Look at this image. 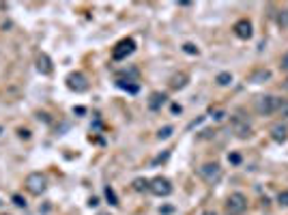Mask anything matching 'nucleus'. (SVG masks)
<instances>
[{"label": "nucleus", "mask_w": 288, "mask_h": 215, "mask_svg": "<svg viewBox=\"0 0 288 215\" xmlns=\"http://www.w3.org/2000/svg\"><path fill=\"white\" fill-rule=\"evenodd\" d=\"M105 196H107V200H110V204H119V200H116V194H114V190L112 187H105Z\"/></svg>", "instance_id": "4be33fe9"}, {"label": "nucleus", "mask_w": 288, "mask_h": 215, "mask_svg": "<svg viewBox=\"0 0 288 215\" xmlns=\"http://www.w3.org/2000/svg\"><path fill=\"white\" fill-rule=\"evenodd\" d=\"M202 215H218V213H215V211H204Z\"/></svg>", "instance_id": "cd10ccee"}, {"label": "nucleus", "mask_w": 288, "mask_h": 215, "mask_svg": "<svg viewBox=\"0 0 288 215\" xmlns=\"http://www.w3.org/2000/svg\"><path fill=\"white\" fill-rule=\"evenodd\" d=\"M187 74H178V76H174L172 78V82H170V88L172 91H181V88H185V84H187Z\"/></svg>", "instance_id": "ddd939ff"}, {"label": "nucleus", "mask_w": 288, "mask_h": 215, "mask_svg": "<svg viewBox=\"0 0 288 215\" xmlns=\"http://www.w3.org/2000/svg\"><path fill=\"white\" fill-rule=\"evenodd\" d=\"M277 26H280L282 30H286L288 28V9H282V11H277Z\"/></svg>", "instance_id": "dca6fc26"}, {"label": "nucleus", "mask_w": 288, "mask_h": 215, "mask_svg": "<svg viewBox=\"0 0 288 215\" xmlns=\"http://www.w3.org/2000/svg\"><path fill=\"white\" fill-rule=\"evenodd\" d=\"M235 133H237V138L245 140V138L251 136V127H249L245 121H235Z\"/></svg>", "instance_id": "f8f14e48"}, {"label": "nucleus", "mask_w": 288, "mask_h": 215, "mask_svg": "<svg viewBox=\"0 0 288 215\" xmlns=\"http://www.w3.org/2000/svg\"><path fill=\"white\" fill-rule=\"evenodd\" d=\"M277 97L273 95H258L256 99H254V108H256V112L260 116H269V114H273L277 110Z\"/></svg>", "instance_id": "7ed1b4c3"}, {"label": "nucleus", "mask_w": 288, "mask_h": 215, "mask_svg": "<svg viewBox=\"0 0 288 215\" xmlns=\"http://www.w3.org/2000/svg\"><path fill=\"white\" fill-rule=\"evenodd\" d=\"M247 209V196L241 192H232L226 198V211L230 215H241L243 211Z\"/></svg>", "instance_id": "20e7f679"}, {"label": "nucleus", "mask_w": 288, "mask_h": 215, "mask_svg": "<svg viewBox=\"0 0 288 215\" xmlns=\"http://www.w3.org/2000/svg\"><path fill=\"white\" fill-rule=\"evenodd\" d=\"M228 161H230V164H239V161H241V155L232 153V155H228Z\"/></svg>", "instance_id": "a878e982"}, {"label": "nucleus", "mask_w": 288, "mask_h": 215, "mask_svg": "<svg viewBox=\"0 0 288 215\" xmlns=\"http://www.w3.org/2000/svg\"><path fill=\"white\" fill-rule=\"evenodd\" d=\"M215 82H218V86H228L232 82V74L230 71H222V74L215 76Z\"/></svg>", "instance_id": "2eb2a0df"}, {"label": "nucleus", "mask_w": 288, "mask_h": 215, "mask_svg": "<svg viewBox=\"0 0 288 215\" xmlns=\"http://www.w3.org/2000/svg\"><path fill=\"white\" fill-rule=\"evenodd\" d=\"M67 86L71 88V91H76V93H84V91H88V82H86L84 74H80V71H76V74H69V76H67Z\"/></svg>", "instance_id": "0eeeda50"}, {"label": "nucleus", "mask_w": 288, "mask_h": 215, "mask_svg": "<svg viewBox=\"0 0 288 215\" xmlns=\"http://www.w3.org/2000/svg\"><path fill=\"white\" fill-rule=\"evenodd\" d=\"M269 80H271V71L265 67L251 71V76H249V82H254V84H263V82H269Z\"/></svg>", "instance_id": "9b49d317"}, {"label": "nucleus", "mask_w": 288, "mask_h": 215, "mask_svg": "<svg viewBox=\"0 0 288 215\" xmlns=\"http://www.w3.org/2000/svg\"><path fill=\"white\" fill-rule=\"evenodd\" d=\"M183 52L190 54V56H198V54H200V50H198L194 43H183Z\"/></svg>", "instance_id": "6ab92c4d"}, {"label": "nucleus", "mask_w": 288, "mask_h": 215, "mask_svg": "<svg viewBox=\"0 0 288 215\" xmlns=\"http://www.w3.org/2000/svg\"><path fill=\"white\" fill-rule=\"evenodd\" d=\"M164 101H166V95L153 93L151 95V101H149V108H151V110H159V105H164Z\"/></svg>", "instance_id": "4468645a"}, {"label": "nucleus", "mask_w": 288, "mask_h": 215, "mask_svg": "<svg viewBox=\"0 0 288 215\" xmlns=\"http://www.w3.org/2000/svg\"><path fill=\"white\" fill-rule=\"evenodd\" d=\"M24 185H26V190H28V194L41 196V194H46V190H48V176L43 172H30L28 176H26Z\"/></svg>", "instance_id": "f03ea898"}, {"label": "nucleus", "mask_w": 288, "mask_h": 215, "mask_svg": "<svg viewBox=\"0 0 288 215\" xmlns=\"http://www.w3.org/2000/svg\"><path fill=\"white\" fill-rule=\"evenodd\" d=\"M37 69H39V74L41 76H52V71H54V67H52V60H50V56L48 54H39L37 56Z\"/></svg>", "instance_id": "9d476101"}, {"label": "nucleus", "mask_w": 288, "mask_h": 215, "mask_svg": "<svg viewBox=\"0 0 288 215\" xmlns=\"http://www.w3.org/2000/svg\"><path fill=\"white\" fill-rule=\"evenodd\" d=\"M136 52V41L133 39H123L114 46L112 50V60H125L127 56H131V54Z\"/></svg>", "instance_id": "423d86ee"}, {"label": "nucleus", "mask_w": 288, "mask_h": 215, "mask_svg": "<svg viewBox=\"0 0 288 215\" xmlns=\"http://www.w3.org/2000/svg\"><path fill=\"white\" fill-rule=\"evenodd\" d=\"M149 178H136V181H133V190L136 192H149Z\"/></svg>", "instance_id": "f3484780"}, {"label": "nucleus", "mask_w": 288, "mask_h": 215, "mask_svg": "<svg viewBox=\"0 0 288 215\" xmlns=\"http://www.w3.org/2000/svg\"><path fill=\"white\" fill-rule=\"evenodd\" d=\"M172 127H170V125H168V127H164V129H159V133H157V138L159 140H166V138H170V136H172Z\"/></svg>", "instance_id": "412c9836"}, {"label": "nucleus", "mask_w": 288, "mask_h": 215, "mask_svg": "<svg viewBox=\"0 0 288 215\" xmlns=\"http://www.w3.org/2000/svg\"><path fill=\"white\" fill-rule=\"evenodd\" d=\"M211 114H213V119L215 121H224V119H226V112H224V110H211Z\"/></svg>", "instance_id": "b1692460"}, {"label": "nucleus", "mask_w": 288, "mask_h": 215, "mask_svg": "<svg viewBox=\"0 0 288 215\" xmlns=\"http://www.w3.org/2000/svg\"><path fill=\"white\" fill-rule=\"evenodd\" d=\"M280 116H284V119H288V99H280L277 101V110H275Z\"/></svg>", "instance_id": "a211bd4d"}, {"label": "nucleus", "mask_w": 288, "mask_h": 215, "mask_svg": "<svg viewBox=\"0 0 288 215\" xmlns=\"http://www.w3.org/2000/svg\"><path fill=\"white\" fill-rule=\"evenodd\" d=\"M232 30H235V34H237L239 39H243V41L251 39V34H254V30H251V22L247 20V17H243V20H239L235 26H232Z\"/></svg>", "instance_id": "6e6552de"}, {"label": "nucleus", "mask_w": 288, "mask_h": 215, "mask_svg": "<svg viewBox=\"0 0 288 215\" xmlns=\"http://www.w3.org/2000/svg\"><path fill=\"white\" fill-rule=\"evenodd\" d=\"M149 192L153 196H159V198H166V196L172 194V183H170L166 176H155V178H151V183H149Z\"/></svg>", "instance_id": "39448f33"}, {"label": "nucleus", "mask_w": 288, "mask_h": 215, "mask_svg": "<svg viewBox=\"0 0 288 215\" xmlns=\"http://www.w3.org/2000/svg\"><path fill=\"white\" fill-rule=\"evenodd\" d=\"M277 204H280V207H284V209H288V190H284V192L277 194Z\"/></svg>", "instance_id": "aec40b11"}, {"label": "nucleus", "mask_w": 288, "mask_h": 215, "mask_svg": "<svg viewBox=\"0 0 288 215\" xmlns=\"http://www.w3.org/2000/svg\"><path fill=\"white\" fill-rule=\"evenodd\" d=\"M20 136H22V138H30V131H24V129H22V131H20Z\"/></svg>", "instance_id": "bb28decb"}, {"label": "nucleus", "mask_w": 288, "mask_h": 215, "mask_svg": "<svg viewBox=\"0 0 288 215\" xmlns=\"http://www.w3.org/2000/svg\"><path fill=\"white\" fill-rule=\"evenodd\" d=\"M101 215H105V213H101Z\"/></svg>", "instance_id": "c756f323"}, {"label": "nucleus", "mask_w": 288, "mask_h": 215, "mask_svg": "<svg viewBox=\"0 0 288 215\" xmlns=\"http://www.w3.org/2000/svg\"><path fill=\"white\" fill-rule=\"evenodd\" d=\"M198 174H200V178L206 185H218L224 176V170L218 161H206V164H202L198 168Z\"/></svg>", "instance_id": "f257e3e1"}, {"label": "nucleus", "mask_w": 288, "mask_h": 215, "mask_svg": "<svg viewBox=\"0 0 288 215\" xmlns=\"http://www.w3.org/2000/svg\"><path fill=\"white\" fill-rule=\"evenodd\" d=\"M13 202H15V207H20V209H26V200L22 198V196H13Z\"/></svg>", "instance_id": "5701e85b"}, {"label": "nucleus", "mask_w": 288, "mask_h": 215, "mask_svg": "<svg viewBox=\"0 0 288 215\" xmlns=\"http://www.w3.org/2000/svg\"><path fill=\"white\" fill-rule=\"evenodd\" d=\"M280 67H282L284 71H288V52H286L284 56H282V62H280Z\"/></svg>", "instance_id": "393cba45"}, {"label": "nucleus", "mask_w": 288, "mask_h": 215, "mask_svg": "<svg viewBox=\"0 0 288 215\" xmlns=\"http://www.w3.org/2000/svg\"><path fill=\"white\" fill-rule=\"evenodd\" d=\"M269 133H271V140L277 142V145H282V142L288 140V127H286V123H275V125H271Z\"/></svg>", "instance_id": "1a4fd4ad"}, {"label": "nucleus", "mask_w": 288, "mask_h": 215, "mask_svg": "<svg viewBox=\"0 0 288 215\" xmlns=\"http://www.w3.org/2000/svg\"><path fill=\"white\" fill-rule=\"evenodd\" d=\"M284 88H286V91H288V78H286V82H284Z\"/></svg>", "instance_id": "c85d7f7f"}]
</instances>
